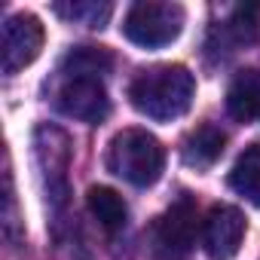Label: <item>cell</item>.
Masks as SVG:
<instances>
[{
	"label": "cell",
	"mask_w": 260,
	"mask_h": 260,
	"mask_svg": "<svg viewBox=\"0 0 260 260\" xmlns=\"http://www.w3.org/2000/svg\"><path fill=\"white\" fill-rule=\"evenodd\" d=\"M104 74L95 71H80L64 64L61 68V83L55 92V104L64 116L80 119V122H101L110 110V98L104 89Z\"/></svg>",
	"instance_id": "cell-4"
},
{
	"label": "cell",
	"mask_w": 260,
	"mask_h": 260,
	"mask_svg": "<svg viewBox=\"0 0 260 260\" xmlns=\"http://www.w3.org/2000/svg\"><path fill=\"white\" fill-rule=\"evenodd\" d=\"M184 7L181 4H159V0H141L132 4L122 19V34L135 46L159 49L181 37L184 31Z\"/></svg>",
	"instance_id": "cell-3"
},
{
	"label": "cell",
	"mask_w": 260,
	"mask_h": 260,
	"mask_svg": "<svg viewBox=\"0 0 260 260\" xmlns=\"http://www.w3.org/2000/svg\"><path fill=\"white\" fill-rule=\"evenodd\" d=\"M196 242V211L190 199L175 202L156 223V245L166 257H184Z\"/></svg>",
	"instance_id": "cell-7"
},
{
	"label": "cell",
	"mask_w": 260,
	"mask_h": 260,
	"mask_svg": "<svg viewBox=\"0 0 260 260\" xmlns=\"http://www.w3.org/2000/svg\"><path fill=\"white\" fill-rule=\"evenodd\" d=\"M196 98V80L184 64H156L141 71L128 86V101L147 119H178Z\"/></svg>",
	"instance_id": "cell-1"
},
{
	"label": "cell",
	"mask_w": 260,
	"mask_h": 260,
	"mask_svg": "<svg viewBox=\"0 0 260 260\" xmlns=\"http://www.w3.org/2000/svg\"><path fill=\"white\" fill-rule=\"evenodd\" d=\"M245 239V217L233 205H214L202 220V248L211 260H233Z\"/></svg>",
	"instance_id": "cell-6"
},
{
	"label": "cell",
	"mask_w": 260,
	"mask_h": 260,
	"mask_svg": "<svg viewBox=\"0 0 260 260\" xmlns=\"http://www.w3.org/2000/svg\"><path fill=\"white\" fill-rule=\"evenodd\" d=\"M86 202H89L92 217H95L104 230L116 233V230L125 226V220H128V205H125V199H122L116 190H110V187H92L89 196H86Z\"/></svg>",
	"instance_id": "cell-9"
},
{
	"label": "cell",
	"mask_w": 260,
	"mask_h": 260,
	"mask_svg": "<svg viewBox=\"0 0 260 260\" xmlns=\"http://www.w3.org/2000/svg\"><path fill=\"white\" fill-rule=\"evenodd\" d=\"M107 169L132 187H150L166 169V147L144 128H122L107 147Z\"/></svg>",
	"instance_id": "cell-2"
},
{
	"label": "cell",
	"mask_w": 260,
	"mask_h": 260,
	"mask_svg": "<svg viewBox=\"0 0 260 260\" xmlns=\"http://www.w3.org/2000/svg\"><path fill=\"white\" fill-rule=\"evenodd\" d=\"M223 132L214 125H199L196 132L187 138L184 144V159L187 166H196V169H208L214 166V159L223 153Z\"/></svg>",
	"instance_id": "cell-11"
},
{
	"label": "cell",
	"mask_w": 260,
	"mask_h": 260,
	"mask_svg": "<svg viewBox=\"0 0 260 260\" xmlns=\"http://www.w3.org/2000/svg\"><path fill=\"white\" fill-rule=\"evenodd\" d=\"M230 187L260 208V144L245 147V153L236 159L230 172Z\"/></svg>",
	"instance_id": "cell-10"
},
{
	"label": "cell",
	"mask_w": 260,
	"mask_h": 260,
	"mask_svg": "<svg viewBox=\"0 0 260 260\" xmlns=\"http://www.w3.org/2000/svg\"><path fill=\"white\" fill-rule=\"evenodd\" d=\"M226 107L239 122H260V71H242L230 83Z\"/></svg>",
	"instance_id": "cell-8"
},
{
	"label": "cell",
	"mask_w": 260,
	"mask_h": 260,
	"mask_svg": "<svg viewBox=\"0 0 260 260\" xmlns=\"http://www.w3.org/2000/svg\"><path fill=\"white\" fill-rule=\"evenodd\" d=\"M43 49V25L31 13H16L4 22V74H19L31 61H37Z\"/></svg>",
	"instance_id": "cell-5"
},
{
	"label": "cell",
	"mask_w": 260,
	"mask_h": 260,
	"mask_svg": "<svg viewBox=\"0 0 260 260\" xmlns=\"http://www.w3.org/2000/svg\"><path fill=\"white\" fill-rule=\"evenodd\" d=\"M58 13L61 16H68L71 22H83V25H89V28H101L104 25V19L110 16V7L107 4H71V7H58Z\"/></svg>",
	"instance_id": "cell-12"
}]
</instances>
